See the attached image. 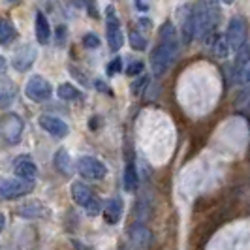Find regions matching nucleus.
Returning <instances> with one entry per match:
<instances>
[{
	"mask_svg": "<svg viewBox=\"0 0 250 250\" xmlns=\"http://www.w3.org/2000/svg\"><path fill=\"white\" fill-rule=\"evenodd\" d=\"M158 36H160V40L150 53V68H152L154 75L160 77L169 70L171 64L175 62L177 53H179V40H177L175 26L169 21L160 26Z\"/></svg>",
	"mask_w": 250,
	"mask_h": 250,
	"instance_id": "nucleus-1",
	"label": "nucleus"
},
{
	"mask_svg": "<svg viewBox=\"0 0 250 250\" xmlns=\"http://www.w3.org/2000/svg\"><path fill=\"white\" fill-rule=\"evenodd\" d=\"M105 34H107V45L111 51H119L125 45V34L113 6H107L105 10Z\"/></svg>",
	"mask_w": 250,
	"mask_h": 250,
	"instance_id": "nucleus-2",
	"label": "nucleus"
},
{
	"mask_svg": "<svg viewBox=\"0 0 250 250\" xmlns=\"http://www.w3.org/2000/svg\"><path fill=\"white\" fill-rule=\"evenodd\" d=\"M23 130H25V123L19 115H15V113L4 115V119L0 123V134L8 145H17L23 138Z\"/></svg>",
	"mask_w": 250,
	"mask_h": 250,
	"instance_id": "nucleus-3",
	"label": "nucleus"
},
{
	"mask_svg": "<svg viewBox=\"0 0 250 250\" xmlns=\"http://www.w3.org/2000/svg\"><path fill=\"white\" fill-rule=\"evenodd\" d=\"M51 94H53V87H51V83L45 77H42V75H32V77L26 81L25 96L28 100L42 104V102L49 100Z\"/></svg>",
	"mask_w": 250,
	"mask_h": 250,
	"instance_id": "nucleus-4",
	"label": "nucleus"
},
{
	"mask_svg": "<svg viewBox=\"0 0 250 250\" xmlns=\"http://www.w3.org/2000/svg\"><path fill=\"white\" fill-rule=\"evenodd\" d=\"M226 42L229 45V49L237 51L249 38V26H247V21L243 17H231L229 23H228V28H226Z\"/></svg>",
	"mask_w": 250,
	"mask_h": 250,
	"instance_id": "nucleus-5",
	"label": "nucleus"
},
{
	"mask_svg": "<svg viewBox=\"0 0 250 250\" xmlns=\"http://www.w3.org/2000/svg\"><path fill=\"white\" fill-rule=\"evenodd\" d=\"M32 190V183L23 179H0V200H17Z\"/></svg>",
	"mask_w": 250,
	"mask_h": 250,
	"instance_id": "nucleus-6",
	"label": "nucleus"
},
{
	"mask_svg": "<svg viewBox=\"0 0 250 250\" xmlns=\"http://www.w3.org/2000/svg\"><path fill=\"white\" fill-rule=\"evenodd\" d=\"M77 171L81 177L90 179V181H102L107 175V167L94 156H81L77 160Z\"/></svg>",
	"mask_w": 250,
	"mask_h": 250,
	"instance_id": "nucleus-7",
	"label": "nucleus"
},
{
	"mask_svg": "<svg viewBox=\"0 0 250 250\" xmlns=\"http://www.w3.org/2000/svg\"><path fill=\"white\" fill-rule=\"evenodd\" d=\"M38 123H40V126H42L49 136H53V138H57V139H62L70 134V126L66 125L62 119L55 117V115H42Z\"/></svg>",
	"mask_w": 250,
	"mask_h": 250,
	"instance_id": "nucleus-8",
	"label": "nucleus"
},
{
	"mask_svg": "<svg viewBox=\"0 0 250 250\" xmlns=\"http://www.w3.org/2000/svg\"><path fill=\"white\" fill-rule=\"evenodd\" d=\"M36 55L38 51L32 47V45H23V47H19L17 53L13 55V68L17 70V72H26V70H30L32 68V64L36 61Z\"/></svg>",
	"mask_w": 250,
	"mask_h": 250,
	"instance_id": "nucleus-9",
	"label": "nucleus"
},
{
	"mask_svg": "<svg viewBox=\"0 0 250 250\" xmlns=\"http://www.w3.org/2000/svg\"><path fill=\"white\" fill-rule=\"evenodd\" d=\"M13 171H15V175L19 177V179L28 181V183H34L38 175V166L28 156H19V158H15Z\"/></svg>",
	"mask_w": 250,
	"mask_h": 250,
	"instance_id": "nucleus-10",
	"label": "nucleus"
},
{
	"mask_svg": "<svg viewBox=\"0 0 250 250\" xmlns=\"http://www.w3.org/2000/svg\"><path fill=\"white\" fill-rule=\"evenodd\" d=\"M196 34V12L187 6L183 8V17H181V36L185 43H190Z\"/></svg>",
	"mask_w": 250,
	"mask_h": 250,
	"instance_id": "nucleus-11",
	"label": "nucleus"
},
{
	"mask_svg": "<svg viewBox=\"0 0 250 250\" xmlns=\"http://www.w3.org/2000/svg\"><path fill=\"white\" fill-rule=\"evenodd\" d=\"M250 68V42L247 40L241 47L237 49L235 55V62H233V77L241 79L243 75L247 74V70Z\"/></svg>",
	"mask_w": 250,
	"mask_h": 250,
	"instance_id": "nucleus-12",
	"label": "nucleus"
},
{
	"mask_svg": "<svg viewBox=\"0 0 250 250\" xmlns=\"http://www.w3.org/2000/svg\"><path fill=\"white\" fill-rule=\"evenodd\" d=\"M72 198H74V201L77 203V205H81L83 209L87 207L90 201L94 200L96 196L92 194V190L85 185V183H81V181H74L72 183Z\"/></svg>",
	"mask_w": 250,
	"mask_h": 250,
	"instance_id": "nucleus-13",
	"label": "nucleus"
},
{
	"mask_svg": "<svg viewBox=\"0 0 250 250\" xmlns=\"http://www.w3.org/2000/svg\"><path fill=\"white\" fill-rule=\"evenodd\" d=\"M130 241H132V245L139 250L149 249L150 231L147 229V226H143V224L132 226V229H130Z\"/></svg>",
	"mask_w": 250,
	"mask_h": 250,
	"instance_id": "nucleus-14",
	"label": "nucleus"
},
{
	"mask_svg": "<svg viewBox=\"0 0 250 250\" xmlns=\"http://www.w3.org/2000/svg\"><path fill=\"white\" fill-rule=\"evenodd\" d=\"M123 216V201L119 198H113L104 205V218L107 224H117Z\"/></svg>",
	"mask_w": 250,
	"mask_h": 250,
	"instance_id": "nucleus-15",
	"label": "nucleus"
},
{
	"mask_svg": "<svg viewBox=\"0 0 250 250\" xmlns=\"http://www.w3.org/2000/svg\"><path fill=\"white\" fill-rule=\"evenodd\" d=\"M123 185H125L126 192H136L139 185V177L138 169H136V164L132 160H128L125 166V175H123Z\"/></svg>",
	"mask_w": 250,
	"mask_h": 250,
	"instance_id": "nucleus-16",
	"label": "nucleus"
},
{
	"mask_svg": "<svg viewBox=\"0 0 250 250\" xmlns=\"http://www.w3.org/2000/svg\"><path fill=\"white\" fill-rule=\"evenodd\" d=\"M53 162H55V167H57V171H59L61 175H64V177L72 175V158H70V152L66 149L57 150Z\"/></svg>",
	"mask_w": 250,
	"mask_h": 250,
	"instance_id": "nucleus-17",
	"label": "nucleus"
},
{
	"mask_svg": "<svg viewBox=\"0 0 250 250\" xmlns=\"http://www.w3.org/2000/svg\"><path fill=\"white\" fill-rule=\"evenodd\" d=\"M36 40L42 43V45L49 43V40H51L49 21H47V17H45L42 12H36Z\"/></svg>",
	"mask_w": 250,
	"mask_h": 250,
	"instance_id": "nucleus-18",
	"label": "nucleus"
},
{
	"mask_svg": "<svg viewBox=\"0 0 250 250\" xmlns=\"http://www.w3.org/2000/svg\"><path fill=\"white\" fill-rule=\"evenodd\" d=\"M57 94H59V98L64 102H79V100H83V96H85V94L77 87H74L72 83H62V85H59Z\"/></svg>",
	"mask_w": 250,
	"mask_h": 250,
	"instance_id": "nucleus-19",
	"label": "nucleus"
},
{
	"mask_svg": "<svg viewBox=\"0 0 250 250\" xmlns=\"http://www.w3.org/2000/svg\"><path fill=\"white\" fill-rule=\"evenodd\" d=\"M19 214L26 218H38V216H45V209L40 201H28L19 209Z\"/></svg>",
	"mask_w": 250,
	"mask_h": 250,
	"instance_id": "nucleus-20",
	"label": "nucleus"
},
{
	"mask_svg": "<svg viewBox=\"0 0 250 250\" xmlns=\"http://www.w3.org/2000/svg\"><path fill=\"white\" fill-rule=\"evenodd\" d=\"M17 36L15 26L8 19H0V43H10L13 38Z\"/></svg>",
	"mask_w": 250,
	"mask_h": 250,
	"instance_id": "nucleus-21",
	"label": "nucleus"
},
{
	"mask_svg": "<svg viewBox=\"0 0 250 250\" xmlns=\"http://www.w3.org/2000/svg\"><path fill=\"white\" fill-rule=\"evenodd\" d=\"M13 96H15V90L10 83H0V109L8 107L13 102Z\"/></svg>",
	"mask_w": 250,
	"mask_h": 250,
	"instance_id": "nucleus-22",
	"label": "nucleus"
},
{
	"mask_svg": "<svg viewBox=\"0 0 250 250\" xmlns=\"http://www.w3.org/2000/svg\"><path fill=\"white\" fill-rule=\"evenodd\" d=\"M211 47H213L214 55H216V57H220V59H224V57H228V53H229V45H228L226 38H222L220 34H218V36H216V38L213 40Z\"/></svg>",
	"mask_w": 250,
	"mask_h": 250,
	"instance_id": "nucleus-23",
	"label": "nucleus"
},
{
	"mask_svg": "<svg viewBox=\"0 0 250 250\" xmlns=\"http://www.w3.org/2000/svg\"><path fill=\"white\" fill-rule=\"evenodd\" d=\"M128 40H130V45H132V49L136 51H143L147 47V40L145 36L138 32V30H130V34H128Z\"/></svg>",
	"mask_w": 250,
	"mask_h": 250,
	"instance_id": "nucleus-24",
	"label": "nucleus"
},
{
	"mask_svg": "<svg viewBox=\"0 0 250 250\" xmlns=\"http://www.w3.org/2000/svg\"><path fill=\"white\" fill-rule=\"evenodd\" d=\"M75 6H79V8H83V10H87V13L90 17H94V19H98V8H96V0H74Z\"/></svg>",
	"mask_w": 250,
	"mask_h": 250,
	"instance_id": "nucleus-25",
	"label": "nucleus"
},
{
	"mask_svg": "<svg viewBox=\"0 0 250 250\" xmlns=\"http://www.w3.org/2000/svg\"><path fill=\"white\" fill-rule=\"evenodd\" d=\"M83 45L88 47V49H96V47H100V38L96 36V34H92V32H88L83 38Z\"/></svg>",
	"mask_w": 250,
	"mask_h": 250,
	"instance_id": "nucleus-26",
	"label": "nucleus"
},
{
	"mask_svg": "<svg viewBox=\"0 0 250 250\" xmlns=\"http://www.w3.org/2000/svg\"><path fill=\"white\" fill-rule=\"evenodd\" d=\"M143 68H145V64L141 62V61H134V62H130L126 66V74L128 75H139L143 72Z\"/></svg>",
	"mask_w": 250,
	"mask_h": 250,
	"instance_id": "nucleus-27",
	"label": "nucleus"
},
{
	"mask_svg": "<svg viewBox=\"0 0 250 250\" xmlns=\"http://www.w3.org/2000/svg\"><path fill=\"white\" fill-rule=\"evenodd\" d=\"M123 70V61L117 57V59H113L111 62L107 64V75H117L119 72Z\"/></svg>",
	"mask_w": 250,
	"mask_h": 250,
	"instance_id": "nucleus-28",
	"label": "nucleus"
},
{
	"mask_svg": "<svg viewBox=\"0 0 250 250\" xmlns=\"http://www.w3.org/2000/svg\"><path fill=\"white\" fill-rule=\"evenodd\" d=\"M147 83H149V77H147V75L139 77L138 81H136V83L132 85V92H134L136 96H139V94H141V90H143V88L147 87Z\"/></svg>",
	"mask_w": 250,
	"mask_h": 250,
	"instance_id": "nucleus-29",
	"label": "nucleus"
},
{
	"mask_svg": "<svg viewBox=\"0 0 250 250\" xmlns=\"http://www.w3.org/2000/svg\"><path fill=\"white\" fill-rule=\"evenodd\" d=\"M94 87L98 88V90H102V92H105V94H109V96H113L111 88L105 87V83H104V81H96V83H94Z\"/></svg>",
	"mask_w": 250,
	"mask_h": 250,
	"instance_id": "nucleus-30",
	"label": "nucleus"
},
{
	"mask_svg": "<svg viewBox=\"0 0 250 250\" xmlns=\"http://www.w3.org/2000/svg\"><path fill=\"white\" fill-rule=\"evenodd\" d=\"M4 70H6V59H4L2 55H0V74H2Z\"/></svg>",
	"mask_w": 250,
	"mask_h": 250,
	"instance_id": "nucleus-31",
	"label": "nucleus"
},
{
	"mask_svg": "<svg viewBox=\"0 0 250 250\" xmlns=\"http://www.w3.org/2000/svg\"><path fill=\"white\" fill-rule=\"evenodd\" d=\"M136 2H138V8H139V10H143V12L147 10V4H145L143 0H136Z\"/></svg>",
	"mask_w": 250,
	"mask_h": 250,
	"instance_id": "nucleus-32",
	"label": "nucleus"
},
{
	"mask_svg": "<svg viewBox=\"0 0 250 250\" xmlns=\"http://www.w3.org/2000/svg\"><path fill=\"white\" fill-rule=\"evenodd\" d=\"M4 226H6V216L0 213V231L4 229Z\"/></svg>",
	"mask_w": 250,
	"mask_h": 250,
	"instance_id": "nucleus-33",
	"label": "nucleus"
},
{
	"mask_svg": "<svg viewBox=\"0 0 250 250\" xmlns=\"http://www.w3.org/2000/svg\"><path fill=\"white\" fill-rule=\"evenodd\" d=\"M222 2H224L226 6H229V4H233V2H235V0H222Z\"/></svg>",
	"mask_w": 250,
	"mask_h": 250,
	"instance_id": "nucleus-34",
	"label": "nucleus"
}]
</instances>
